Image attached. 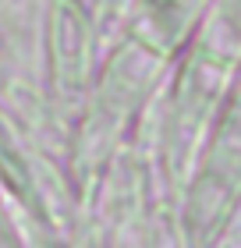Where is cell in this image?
<instances>
[{"label":"cell","mask_w":241,"mask_h":248,"mask_svg":"<svg viewBox=\"0 0 241 248\" xmlns=\"http://www.w3.org/2000/svg\"><path fill=\"white\" fill-rule=\"evenodd\" d=\"M67 15H53V36L64 39L61 46H50L53 57V82L64 93H78L89 85V61H93V39H89V21L78 11V4H64Z\"/></svg>","instance_id":"6da1fadb"}]
</instances>
